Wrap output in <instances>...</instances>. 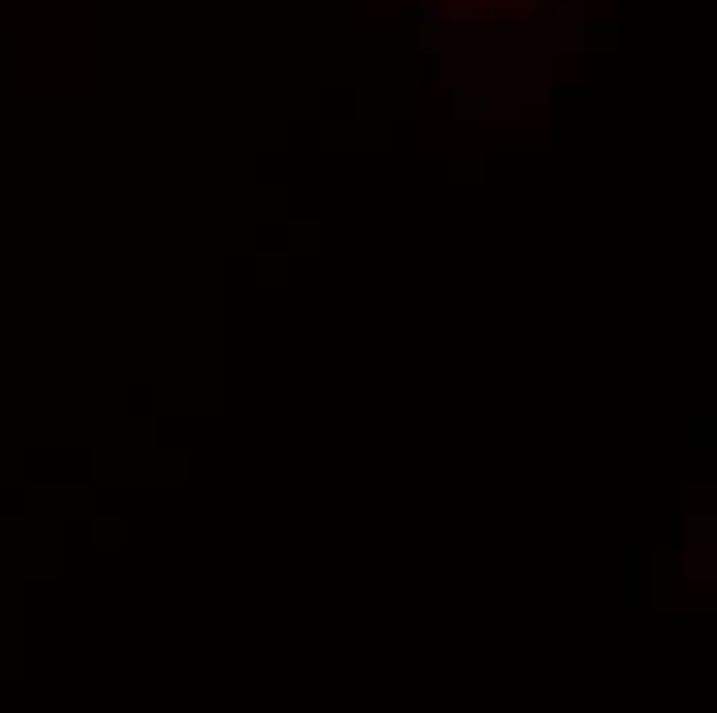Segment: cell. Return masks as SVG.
<instances>
[{
    "instance_id": "1",
    "label": "cell",
    "mask_w": 717,
    "mask_h": 713,
    "mask_svg": "<svg viewBox=\"0 0 717 713\" xmlns=\"http://www.w3.org/2000/svg\"><path fill=\"white\" fill-rule=\"evenodd\" d=\"M462 5H499V0H462Z\"/></svg>"
}]
</instances>
